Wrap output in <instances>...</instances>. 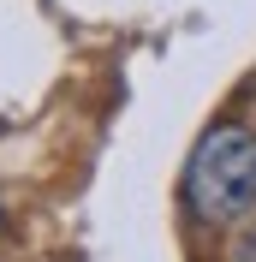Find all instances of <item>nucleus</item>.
I'll use <instances>...</instances> for the list:
<instances>
[{
	"mask_svg": "<svg viewBox=\"0 0 256 262\" xmlns=\"http://www.w3.org/2000/svg\"><path fill=\"white\" fill-rule=\"evenodd\" d=\"M179 196L191 221L203 227H232L256 209V131L239 119H221L208 125L191 143V161H185V179Z\"/></svg>",
	"mask_w": 256,
	"mask_h": 262,
	"instance_id": "nucleus-1",
	"label": "nucleus"
}]
</instances>
